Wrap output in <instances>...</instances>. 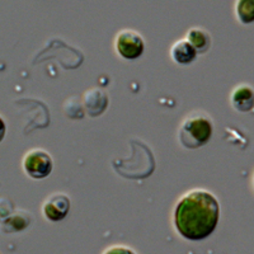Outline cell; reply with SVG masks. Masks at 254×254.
I'll use <instances>...</instances> for the list:
<instances>
[{"label":"cell","mask_w":254,"mask_h":254,"mask_svg":"<svg viewBox=\"0 0 254 254\" xmlns=\"http://www.w3.org/2000/svg\"><path fill=\"white\" fill-rule=\"evenodd\" d=\"M212 122L206 116H190L179 128V141L187 149H197L210 141Z\"/></svg>","instance_id":"2"},{"label":"cell","mask_w":254,"mask_h":254,"mask_svg":"<svg viewBox=\"0 0 254 254\" xmlns=\"http://www.w3.org/2000/svg\"><path fill=\"white\" fill-rule=\"evenodd\" d=\"M231 103L239 112H249L254 107V90L248 85H240L233 92Z\"/></svg>","instance_id":"6"},{"label":"cell","mask_w":254,"mask_h":254,"mask_svg":"<svg viewBox=\"0 0 254 254\" xmlns=\"http://www.w3.org/2000/svg\"><path fill=\"white\" fill-rule=\"evenodd\" d=\"M235 10L242 23L249 24L254 22V0H238Z\"/></svg>","instance_id":"9"},{"label":"cell","mask_w":254,"mask_h":254,"mask_svg":"<svg viewBox=\"0 0 254 254\" xmlns=\"http://www.w3.org/2000/svg\"><path fill=\"white\" fill-rule=\"evenodd\" d=\"M171 55L177 64L188 65V64L193 63L194 59L197 58V52L187 40H181L173 45Z\"/></svg>","instance_id":"7"},{"label":"cell","mask_w":254,"mask_h":254,"mask_svg":"<svg viewBox=\"0 0 254 254\" xmlns=\"http://www.w3.org/2000/svg\"><path fill=\"white\" fill-rule=\"evenodd\" d=\"M29 219H24V217H20V215H17V216H13V217H9L8 219V224H9V228L10 230L9 231H19V230H23L26 226H28Z\"/></svg>","instance_id":"10"},{"label":"cell","mask_w":254,"mask_h":254,"mask_svg":"<svg viewBox=\"0 0 254 254\" xmlns=\"http://www.w3.org/2000/svg\"><path fill=\"white\" fill-rule=\"evenodd\" d=\"M220 205L208 190H193L179 199L174 210V225L185 239L198 242L216 229Z\"/></svg>","instance_id":"1"},{"label":"cell","mask_w":254,"mask_h":254,"mask_svg":"<svg viewBox=\"0 0 254 254\" xmlns=\"http://www.w3.org/2000/svg\"><path fill=\"white\" fill-rule=\"evenodd\" d=\"M103 254H136V253L132 251V249L128 248V247L115 246L108 248Z\"/></svg>","instance_id":"11"},{"label":"cell","mask_w":254,"mask_h":254,"mask_svg":"<svg viewBox=\"0 0 254 254\" xmlns=\"http://www.w3.org/2000/svg\"><path fill=\"white\" fill-rule=\"evenodd\" d=\"M44 215L50 221H61L67 216L70 211V198L65 193H54L45 201Z\"/></svg>","instance_id":"5"},{"label":"cell","mask_w":254,"mask_h":254,"mask_svg":"<svg viewBox=\"0 0 254 254\" xmlns=\"http://www.w3.org/2000/svg\"><path fill=\"white\" fill-rule=\"evenodd\" d=\"M116 50L126 60H136L144 54L145 42L140 33L124 29L116 37Z\"/></svg>","instance_id":"4"},{"label":"cell","mask_w":254,"mask_h":254,"mask_svg":"<svg viewBox=\"0 0 254 254\" xmlns=\"http://www.w3.org/2000/svg\"><path fill=\"white\" fill-rule=\"evenodd\" d=\"M24 172L33 179H44L51 174L54 162L47 151L42 149H32L24 155Z\"/></svg>","instance_id":"3"},{"label":"cell","mask_w":254,"mask_h":254,"mask_svg":"<svg viewBox=\"0 0 254 254\" xmlns=\"http://www.w3.org/2000/svg\"><path fill=\"white\" fill-rule=\"evenodd\" d=\"M5 133H6V125L4 122V120L0 117V142L3 141V139L5 137Z\"/></svg>","instance_id":"12"},{"label":"cell","mask_w":254,"mask_h":254,"mask_svg":"<svg viewBox=\"0 0 254 254\" xmlns=\"http://www.w3.org/2000/svg\"><path fill=\"white\" fill-rule=\"evenodd\" d=\"M187 41L190 42L197 54H205L211 46V37L205 29L192 28L187 33Z\"/></svg>","instance_id":"8"}]
</instances>
